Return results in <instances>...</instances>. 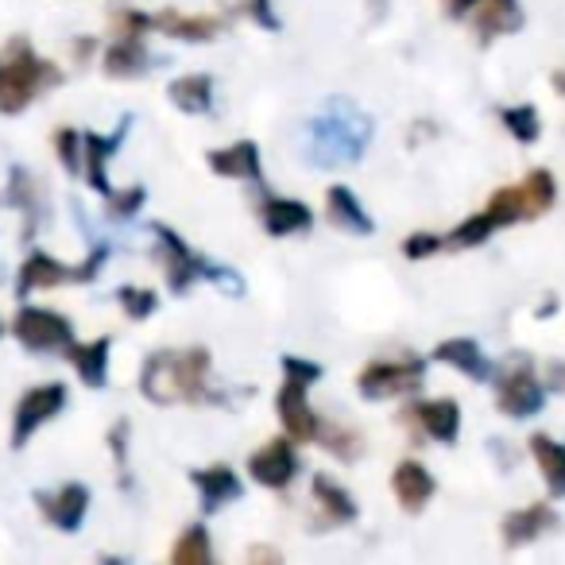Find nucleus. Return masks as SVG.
<instances>
[{
	"mask_svg": "<svg viewBox=\"0 0 565 565\" xmlns=\"http://www.w3.org/2000/svg\"><path fill=\"white\" fill-rule=\"evenodd\" d=\"M47 71H51V66H43L40 58H32L28 51L12 58L9 66H0V109H4V113L24 109V105L35 97V89L43 86Z\"/></svg>",
	"mask_w": 565,
	"mask_h": 565,
	"instance_id": "7ed1b4c3",
	"label": "nucleus"
},
{
	"mask_svg": "<svg viewBox=\"0 0 565 565\" xmlns=\"http://www.w3.org/2000/svg\"><path fill=\"white\" fill-rule=\"evenodd\" d=\"M120 302H125V310L132 318H148L151 310H156V295H151V291H132V287H125V291H120Z\"/></svg>",
	"mask_w": 565,
	"mask_h": 565,
	"instance_id": "2f4dec72",
	"label": "nucleus"
},
{
	"mask_svg": "<svg viewBox=\"0 0 565 565\" xmlns=\"http://www.w3.org/2000/svg\"><path fill=\"white\" fill-rule=\"evenodd\" d=\"M264 228L271 236L302 233V228H310V210L302 202H291V198H267L264 202Z\"/></svg>",
	"mask_w": 565,
	"mask_h": 565,
	"instance_id": "2eb2a0df",
	"label": "nucleus"
},
{
	"mask_svg": "<svg viewBox=\"0 0 565 565\" xmlns=\"http://www.w3.org/2000/svg\"><path fill=\"white\" fill-rule=\"evenodd\" d=\"M469 12L480 35H500V32H515L519 28L515 0H477Z\"/></svg>",
	"mask_w": 565,
	"mask_h": 565,
	"instance_id": "aec40b11",
	"label": "nucleus"
},
{
	"mask_svg": "<svg viewBox=\"0 0 565 565\" xmlns=\"http://www.w3.org/2000/svg\"><path fill=\"white\" fill-rule=\"evenodd\" d=\"M472 4H477V0H446V9L454 12V17H465V12H469Z\"/></svg>",
	"mask_w": 565,
	"mask_h": 565,
	"instance_id": "f704fd0d",
	"label": "nucleus"
},
{
	"mask_svg": "<svg viewBox=\"0 0 565 565\" xmlns=\"http://www.w3.org/2000/svg\"><path fill=\"white\" fill-rule=\"evenodd\" d=\"M159 241H163V267H167V279H171L174 291H186V282L194 279V275L205 271V264L194 256V252L186 248V244L179 241L174 233H167V228H159Z\"/></svg>",
	"mask_w": 565,
	"mask_h": 565,
	"instance_id": "f8f14e48",
	"label": "nucleus"
},
{
	"mask_svg": "<svg viewBox=\"0 0 565 565\" xmlns=\"http://www.w3.org/2000/svg\"><path fill=\"white\" fill-rule=\"evenodd\" d=\"M500 117H503V125H508V132L515 136V140H523V143L539 140V113H534L531 105H515V109H503Z\"/></svg>",
	"mask_w": 565,
	"mask_h": 565,
	"instance_id": "c756f323",
	"label": "nucleus"
},
{
	"mask_svg": "<svg viewBox=\"0 0 565 565\" xmlns=\"http://www.w3.org/2000/svg\"><path fill=\"white\" fill-rule=\"evenodd\" d=\"M307 387H310V380L287 376V384H282V392H279V403H275V407H279V423L287 426L291 441H315L318 438V418L307 403Z\"/></svg>",
	"mask_w": 565,
	"mask_h": 565,
	"instance_id": "39448f33",
	"label": "nucleus"
},
{
	"mask_svg": "<svg viewBox=\"0 0 565 565\" xmlns=\"http://www.w3.org/2000/svg\"><path fill=\"white\" fill-rule=\"evenodd\" d=\"M295 469H299V461H295V449L287 438H275L267 441L264 449H256V454L248 457V472L256 484L264 488H282L295 480Z\"/></svg>",
	"mask_w": 565,
	"mask_h": 565,
	"instance_id": "423d86ee",
	"label": "nucleus"
},
{
	"mask_svg": "<svg viewBox=\"0 0 565 565\" xmlns=\"http://www.w3.org/2000/svg\"><path fill=\"white\" fill-rule=\"evenodd\" d=\"M519 186H523V198H526V217H539V213H546L550 205H554L557 190L546 171H531Z\"/></svg>",
	"mask_w": 565,
	"mask_h": 565,
	"instance_id": "bb28decb",
	"label": "nucleus"
},
{
	"mask_svg": "<svg viewBox=\"0 0 565 565\" xmlns=\"http://www.w3.org/2000/svg\"><path fill=\"white\" fill-rule=\"evenodd\" d=\"M315 500H318V511H322V526H341V523H349V519H356L353 495L341 484H333L330 477H315Z\"/></svg>",
	"mask_w": 565,
	"mask_h": 565,
	"instance_id": "dca6fc26",
	"label": "nucleus"
},
{
	"mask_svg": "<svg viewBox=\"0 0 565 565\" xmlns=\"http://www.w3.org/2000/svg\"><path fill=\"white\" fill-rule=\"evenodd\" d=\"M105 66H109V74H136L143 66V47L136 35H120V43L109 51V58H105Z\"/></svg>",
	"mask_w": 565,
	"mask_h": 565,
	"instance_id": "c85d7f7f",
	"label": "nucleus"
},
{
	"mask_svg": "<svg viewBox=\"0 0 565 565\" xmlns=\"http://www.w3.org/2000/svg\"><path fill=\"white\" fill-rule=\"evenodd\" d=\"M392 488H395V495H399L403 508L423 511L426 500L434 495V477L418 461H403L399 469H395V477H392Z\"/></svg>",
	"mask_w": 565,
	"mask_h": 565,
	"instance_id": "ddd939ff",
	"label": "nucleus"
},
{
	"mask_svg": "<svg viewBox=\"0 0 565 565\" xmlns=\"http://www.w3.org/2000/svg\"><path fill=\"white\" fill-rule=\"evenodd\" d=\"M210 534L202 531V526H190L186 534L179 539V546H174L171 562L174 565H210Z\"/></svg>",
	"mask_w": 565,
	"mask_h": 565,
	"instance_id": "cd10ccee",
	"label": "nucleus"
},
{
	"mask_svg": "<svg viewBox=\"0 0 565 565\" xmlns=\"http://www.w3.org/2000/svg\"><path fill=\"white\" fill-rule=\"evenodd\" d=\"M554 526H557L554 511H550L546 503H531V508L503 519V542H508V546H523V542L539 539L542 531H554Z\"/></svg>",
	"mask_w": 565,
	"mask_h": 565,
	"instance_id": "9d476101",
	"label": "nucleus"
},
{
	"mask_svg": "<svg viewBox=\"0 0 565 565\" xmlns=\"http://www.w3.org/2000/svg\"><path fill=\"white\" fill-rule=\"evenodd\" d=\"M248 12L256 20H264V28H275V17L267 12V0H248Z\"/></svg>",
	"mask_w": 565,
	"mask_h": 565,
	"instance_id": "72a5a7b5",
	"label": "nucleus"
},
{
	"mask_svg": "<svg viewBox=\"0 0 565 565\" xmlns=\"http://www.w3.org/2000/svg\"><path fill=\"white\" fill-rule=\"evenodd\" d=\"M102 259V256H97ZM97 259L94 264H86V267H78V271H71V267H63V264H55L51 256H32L24 264V271H20V287L24 291H35V287H55V282H63V279H89L94 275V267H97Z\"/></svg>",
	"mask_w": 565,
	"mask_h": 565,
	"instance_id": "9b49d317",
	"label": "nucleus"
},
{
	"mask_svg": "<svg viewBox=\"0 0 565 565\" xmlns=\"http://www.w3.org/2000/svg\"><path fill=\"white\" fill-rule=\"evenodd\" d=\"M210 167L217 174H228V179H259V151L256 143L241 140L233 148L210 151Z\"/></svg>",
	"mask_w": 565,
	"mask_h": 565,
	"instance_id": "f3484780",
	"label": "nucleus"
},
{
	"mask_svg": "<svg viewBox=\"0 0 565 565\" xmlns=\"http://www.w3.org/2000/svg\"><path fill=\"white\" fill-rule=\"evenodd\" d=\"M63 403H66V392L58 384L28 392L24 399H20V411H17V446H24L28 434H32L35 426H43L47 418H55L58 411H63Z\"/></svg>",
	"mask_w": 565,
	"mask_h": 565,
	"instance_id": "1a4fd4ad",
	"label": "nucleus"
},
{
	"mask_svg": "<svg viewBox=\"0 0 565 565\" xmlns=\"http://www.w3.org/2000/svg\"><path fill=\"white\" fill-rule=\"evenodd\" d=\"M113 143H117V140H97V136H89V140H86V151H89V182H94L97 190H105V194H109V182H105V156L113 151Z\"/></svg>",
	"mask_w": 565,
	"mask_h": 565,
	"instance_id": "7c9ffc66",
	"label": "nucleus"
},
{
	"mask_svg": "<svg viewBox=\"0 0 565 565\" xmlns=\"http://www.w3.org/2000/svg\"><path fill=\"white\" fill-rule=\"evenodd\" d=\"M330 221H333V225H341V228H353V233H372L369 213L356 205V198L349 194L345 186L330 190Z\"/></svg>",
	"mask_w": 565,
	"mask_h": 565,
	"instance_id": "b1692460",
	"label": "nucleus"
},
{
	"mask_svg": "<svg viewBox=\"0 0 565 565\" xmlns=\"http://www.w3.org/2000/svg\"><path fill=\"white\" fill-rule=\"evenodd\" d=\"M434 356H438V361H446V364H454V369H461L465 376H477V380L488 376V361L480 356L477 341H465V338L441 341L438 353H434Z\"/></svg>",
	"mask_w": 565,
	"mask_h": 565,
	"instance_id": "4be33fe9",
	"label": "nucleus"
},
{
	"mask_svg": "<svg viewBox=\"0 0 565 565\" xmlns=\"http://www.w3.org/2000/svg\"><path fill=\"white\" fill-rule=\"evenodd\" d=\"M210 78H198V74H190V78H179L171 86V102L179 105V109L186 113H205L210 109Z\"/></svg>",
	"mask_w": 565,
	"mask_h": 565,
	"instance_id": "a878e982",
	"label": "nucleus"
},
{
	"mask_svg": "<svg viewBox=\"0 0 565 565\" xmlns=\"http://www.w3.org/2000/svg\"><path fill=\"white\" fill-rule=\"evenodd\" d=\"M418 380H423V364L418 361H376L361 372L356 387H361L364 399H392V395L418 387Z\"/></svg>",
	"mask_w": 565,
	"mask_h": 565,
	"instance_id": "20e7f679",
	"label": "nucleus"
},
{
	"mask_svg": "<svg viewBox=\"0 0 565 565\" xmlns=\"http://www.w3.org/2000/svg\"><path fill=\"white\" fill-rule=\"evenodd\" d=\"M523 217H526L523 186H503L492 194L484 213H477V217H469L465 225L454 228L449 244H480L488 233H495V228H503V225H515V221H523Z\"/></svg>",
	"mask_w": 565,
	"mask_h": 565,
	"instance_id": "f03ea898",
	"label": "nucleus"
},
{
	"mask_svg": "<svg viewBox=\"0 0 565 565\" xmlns=\"http://www.w3.org/2000/svg\"><path fill=\"white\" fill-rule=\"evenodd\" d=\"M415 418L430 438L438 441H454L457 430H461V411H457L454 399H430V403H418Z\"/></svg>",
	"mask_w": 565,
	"mask_h": 565,
	"instance_id": "4468645a",
	"label": "nucleus"
},
{
	"mask_svg": "<svg viewBox=\"0 0 565 565\" xmlns=\"http://www.w3.org/2000/svg\"><path fill=\"white\" fill-rule=\"evenodd\" d=\"M531 454L539 461V472L546 480V488L554 495H565V446H557L546 434H534L531 438Z\"/></svg>",
	"mask_w": 565,
	"mask_h": 565,
	"instance_id": "6ab92c4d",
	"label": "nucleus"
},
{
	"mask_svg": "<svg viewBox=\"0 0 565 565\" xmlns=\"http://www.w3.org/2000/svg\"><path fill=\"white\" fill-rule=\"evenodd\" d=\"M500 411L503 415H511V418H526V415H534V411L542 407V384H539V376H534L531 369H515V372H508V376L500 380Z\"/></svg>",
	"mask_w": 565,
	"mask_h": 565,
	"instance_id": "0eeeda50",
	"label": "nucleus"
},
{
	"mask_svg": "<svg viewBox=\"0 0 565 565\" xmlns=\"http://www.w3.org/2000/svg\"><path fill=\"white\" fill-rule=\"evenodd\" d=\"M210 372V353L190 349V353H156L143 364V395L156 403L198 399Z\"/></svg>",
	"mask_w": 565,
	"mask_h": 565,
	"instance_id": "f257e3e1",
	"label": "nucleus"
},
{
	"mask_svg": "<svg viewBox=\"0 0 565 565\" xmlns=\"http://www.w3.org/2000/svg\"><path fill=\"white\" fill-rule=\"evenodd\" d=\"M74 369L82 372V380L94 387L105 384V364H109V341H94V345H74L71 349Z\"/></svg>",
	"mask_w": 565,
	"mask_h": 565,
	"instance_id": "393cba45",
	"label": "nucleus"
},
{
	"mask_svg": "<svg viewBox=\"0 0 565 565\" xmlns=\"http://www.w3.org/2000/svg\"><path fill=\"white\" fill-rule=\"evenodd\" d=\"M403 248H407V256H411V259H418V256H426V252L441 248V236H426V233H418V236H411V241L403 244Z\"/></svg>",
	"mask_w": 565,
	"mask_h": 565,
	"instance_id": "473e14b6",
	"label": "nucleus"
},
{
	"mask_svg": "<svg viewBox=\"0 0 565 565\" xmlns=\"http://www.w3.org/2000/svg\"><path fill=\"white\" fill-rule=\"evenodd\" d=\"M86 503H89V492L82 484H66L58 495H47L43 500V511H47V519L55 526H63V531H74V526L82 523V515H86Z\"/></svg>",
	"mask_w": 565,
	"mask_h": 565,
	"instance_id": "a211bd4d",
	"label": "nucleus"
},
{
	"mask_svg": "<svg viewBox=\"0 0 565 565\" xmlns=\"http://www.w3.org/2000/svg\"><path fill=\"white\" fill-rule=\"evenodd\" d=\"M17 338L28 349H58L71 345V326H66V318L51 315V310H24L17 318Z\"/></svg>",
	"mask_w": 565,
	"mask_h": 565,
	"instance_id": "6e6552de",
	"label": "nucleus"
},
{
	"mask_svg": "<svg viewBox=\"0 0 565 565\" xmlns=\"http://www.w3.org/2000/svg\"><path fill=\"white\" fill-rule=\"evenodd\" d=\"M151 24L163 28L174 40H190V43L213 40V35H217V20H210V17H179V12H167V17L151 20Z\"/></svg>",
	"mask_w": 565,
	"mask_h": 565,
	"instance_id": "5701e85b",
	"label": "nucleus"
},
{
	"mask_svg": "<svg viewBox=\"0 0 565 565\" xmlns=\"http://www.w3.org/2000/svg\"><path fill=\"white\" fill-rule=\"evenodd\" d=\"M194 484L198 492H202L205 508H221L225 500H233V495H241V484H236L233 469H225V465H213V469H202L194 472Z\"/></svg>",
	"mask_w": 565,
	"mask_h": 565,
	"instance_id": "412c9836",
	"label": "nucleus"
}]
</instances>
